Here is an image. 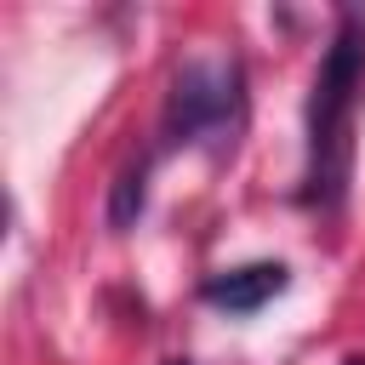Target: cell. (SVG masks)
<instances>
[{
	"label": "cell",
	"instance_id": "obj_1",
	"mask_svg": "<svg viewBox=\"0 0 365 365\" xmlns=\"http://www.w3.org/2000/svg\"><path fill=\"white\" fill-rule=\"evenodd\" d=\"M365 103V17L359 11H336V34L319 51L314 86H308V154H302V188L297 205L336 217L348 205V182H354V120Z\"/></svg>",
	"mask_w": 365,
	"mask_h": 365
},
{
	"label": "cell",
	"instance_id": "obj_2",
	"mask_svg": "<svg viewBox=\"0 0 365 365\" xmlns=\"http://www.w3.org/2000/svg\"><path fill=\"white\" fill-rule=\"evenodd\" d=\"M251 97H245V63L240 57H188L171 74L160 137L165 148H205L211 160H228L245 131Z\"/></svg>",
	"mask_w": 365,
	"mask_h": 365
},
{
	"label": "cell",
	"instance_id": "obj_3",
	"mask_svg": "<svg viewBox=\"0 0 365 365\" xmlns=\"http://www.w3.org/2000/svg\"><path fill=\"white\" fill-rule=\"evenodd\" d=\"M285 285H291V268H285V262H240V268L205 274L200 297H205L211 308H222V314H257V308H268Z\"/></svg>",
	"mask_w": 365,
	"mask_h": 365
},
{
	"label": "cell",
	"instance_id": "obj_4",
	"mask_svg": "<svg viewBox=\"0 0 365 365\" xmlns=\"http://www.w3.org/2000/svg\"><path fill=\"white\" fill-rule=\"evenodd\" d=\"M148 171H154V154H131V160L120 165V177H114V188H108V228H114V234L137 228V217H143V205H148Z\"/></svg>",
	"mask_w": 365,
	"mask_h": 365
},
{
	"label": "cell",
	"instance_id": "obj_5",
	"mask_svg": "<svg viewBox=\"0 0 365 365\" xmlns=\"http://www.w3.org/2000/svg\"><path fill=\"white\" fill-rule=\"evenodd\" d=\"M342 365H365V354H354V359H342Z\"/></svg>",
	"mask_w": 365,
	"mask_h": 365
},
{
	"label": "cell",
	"instance_id": "obj_6",
	"mask_svg": "<svg viewBox=\"0 0 365 365\" xmlns=\"http://www.w3.org/2000/svg\"><path fill=\"white\" fill-rule=\"evenodd\" d=\"M165 365H194V359H165Z\"/></svg>",
	"mask_w": 365,
	"mask_h": 365
}]
</instances>
